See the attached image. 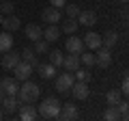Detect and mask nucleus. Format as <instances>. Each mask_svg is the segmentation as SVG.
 Masks as SVG:
<instances>
[{"label": "nucleus", "instance_id": "13", "mask_svg": "<svg viewBox=\"0 0 129 121\" xmlns=\"http://www.w3.org/2000/svg\"><path fill=\"white\" fill-rule=\"evenodd\" d=\"M17 110H19V119H22V121H35V119L39 117L37 108H35V106H30V104H24V106L19 104V108H17Z\"/></svg>", "mask_w": 129, "mask_h": 121}, {"label": "nucleus", "instance_id": "39", "mask_svg": "<svg viewBox=\"0 0 129 121\" xmlns=\"http://www.w3.org/2000/svg\"><path fill=\"white\" fill-rule=\"evenodd\" d=\"M127 37H129V33H127Z\"/></svg>", "mask_w": 129, "mask_h": 121}, {"label": "nucleus", "instance_id": "24", "mask_svg": "<svg viewBox=\"0 0 129 121\" xmlns=\"http://www.w3.org/2000/svg\"><path fill=\"white\" fill-rule=\"evenodd\" d=\"M80 28V22H78V17H69V19H64L62 22V33H67V35H75V30Z\"/></svg>", "mask_w": 129, "mask_h": 121}, {"label": "nucleus", "instance_id": "8", "mask_svg": "<svg viewBox=\"0 0 129 121\" xmlns=\"http://www.w3.org/2000/svg\"><path fill=\"white\" fill-rule=\"evenodd\" d=\"M64 48H67L69 54H82V52H84V41H82V37L71 35V37L64 41Z\"/></svg>", "mask_w": 129, "mask_h": 121}, {"label": "nucleus", "instance_id": "17", "mask_svg": "<svg viewBox=\"0 0 129 121\" xmlns=\"http://www.w3.org/2000/svg\"><path fill=\"white\" fill-rule=\"evenodd\" d=\"M37 69H39V76H41L43 80H52V78H56V67L52 65V63H39Z\"/></svg>", "mask_w": 129, "mask_h": 121}, {"label": "nucleus", "instance_id": "28", "mask_svg": "<svg viewBox=\"0 0 129 121\" xmlns=\"http://www.w3.org/2000/svg\"><path fill=\"white\" fill-rule=\"evenodd\" d=\"M116 108H118V112H120V119L129 121V99H120V102L116 104Z\"/></svg>", "mask_w": 129, "mask_h": 121}, {"label": "nucleus", "instance_id": "32", "mask_svg": "<svg viewBox=\"0 0 129 121\" xmlns=\"http://www.w3.org/2000/svg\"><path fill=\"white\" fill-rule=\"evenodd\" d=\"M13 11H15V5H13V2H7V0L0 2V13H2V15H11Z\"/></svg>", "mask_w": 129, "mask_h": 121}, {"label": "nucleus", "instance_id": "38", "mask_svg": "<svg viewBox=\"0 0 129 121\" xmlns=\"http://www.w3.org/2000/svg\"><path fill=\"white\" fill-rule=\"evenodd\" d=\"M118 2H125V5H127V2H129V0H118Z\"/></svg>", "mask_w": 129, "mask_h": 121}, {"label": "nucleus", "instance_id": "21", "mask_svg": "<svg viewBox=\"0 0 129 121\" xmlns=\"http://www.w3.org/2000/svg\"><path fill=\"white\" fill-rule=\"evenodd\" d=\"M11 48H13V37H11V33H9V30L0 33V54L9 52Z\"/></svg>", "mask_w": 129, "mask_h": 121}, {"label": "nucleus", "instance_id": "12", "mask_svg": "<svg viewBox=\"0 0 129 121\" xmlns=\"http://www.w3.org/2000/svg\"><path fill=\"white\" fill-rule=\"evenodd\" d=\"M0 87H2V91H5V95H17L19 80H15V78H2V80H0Z\"/></svg>", "mask_w": 129, "mask_h": 121}, {"label": "nucleus", "instance_id": "18", "mask_svg": "<svg viewBox=\"0 0 129 121\" xmlns=\"http://www.w3.org/2000/svg\"><path fill=\"white\" fill-rule=\"evenodd\" d=\"M78 22L82 24V26H95L97 24V13L95 11H80V15H78Z\"/></svg>", "mask_w": 129, "mask_h": 121}, {"label": "nucleus", "instance_id": "36", "mask_svg": "<svg viewBox=\"0 0 129 121\" xmlns=\"http://www.w3.org/2000/svg\"><path fill=\"white\" fill-rule=\"evenodd\" d=\"M2 97H5V91H2V87H0V99H2Z\"/></svg>", "mask_w": 129, "mask_h": 121}, {"label": "nucleus", "instance_id": "10", "mask_svg": "<svg viewBox=\"0 0 129 121\" xmlns=\"http://www.w3.org/2000/svg\"><path fill=\"white\" fill-rule=\"evenodd\" d=\"M19 61H22L19 52H13V50H9V52H5V54H2V61H0V65L5 67V69H13V67L19 63Z\"/></svg>", "mask_w": 129, "mask_h": 121}, {"label": "nucleus", "instance_id": "4", "mask_svg": "<svg viewBox=\"0 0 129 121\" xmlns=\"http://www.w3.org/2000/svg\"><path fill=\"white\" fill-rule=\"evenodd\" d=\"M32 69H35V67H32L30 63H26V61H19L17 65L13 67V71H15V80H19V82L28 80V78L32 76Z\"/></svg>", "mask_w": 129, "mask_h": 121}, {"label": "nucleus", "instance_id": "5", "mask_svg": "<svg viewBox=\"0 0 129 121\" xmlns=\"http://www.w3.org/2000/svg\"><path fill=\"white\" fill-rule=\"evenodd\" d=\"M97 54H95V65H99V67H110L112 65V54H110V48H99V50H95Z\"/></svg>", "mask_w": 129, "mask_h": 121}, {"label": "nucleus", "instance_id": "6", "mask_svg": "<svg viewBox=\"0 0 129 121\" xmlns=\"http://www.w3.org/2000/svg\"><path fill=\"white\" fill-rule=\"evenodd\" d=\"M0 108H2V112H5V115L15 112V110L19 108V99H17V95H5V97L0 99Z\"/></svg>", "mask_w": 129, "mask_h": 121}, {"label": "nucleus", "instance_id": "34", "mask_svg": "<svg viewBox=\"0 0 129 121\" xmlns=\"http://www.w3.org/2000/svg\"><path fill=\"white\" fill-rule=\"evenodd\" d=\"M120 93H123L125 97H129V74L123 78V89H120Z\"/></svg>", "mask_w": 129, "mask_h": 121}, {"label": "nucleus", "instance_id": "15", "mask_svg": "<svg viewBox=\"0 0 129 121\" xmlns=\"http://www.w3.org/2000/svg\"><path fill=\"white\" fill-rule=\"evenodd\" d=\"M80 65H82L80 54H67V56L62 58V67H64V71H75V69H80Z\"/></svg>", "mask_w": 129, "mask_h": 121}, {"label": "nucleus", "instance_id": "11", "mask_svg": "<svg viewBox=\"0 0 129 121\" xmlns=\"http://www.w3.org/2000/svg\"><path fill=\"white\" fill-rule=\"evenodd\" d=\"M41 19L45 24H58L60 19H62V13H60V9H56V7H47L41 13Z\"/></svg>", "mask_w": 129, "mask_h": 121}, {"label": "nucleus", "instance_id": "30", "mask_svg": "<svg viewBox=\"0 0 129 121\" xmlns=\"http://www.w3.org/2000/svg\"><path fill=\"white\" fill-rule=\"evenodd\" d=\"M32 50L37 52V54H47L50 52V43L45 41V39H39V41H35V48Z\"/></svg>", "mask_w": 129, "mask_h": 121}, {"label": "nucleus", "instance_id": "2", "mask_svg": "<svg viewBox=\"0 0 129 121\" xmlns=\"http://www.w3.org/2000/svg\"><path fill=\"white\" fill-rule=\"evenodd\" d=\"M60 108H62V104H60L56 97H45L41 104H39L37 112H39V117H43V119H58Z\"/></svg>", "mask_w": 129, "mask_h": 121}, {"label": "nucleus", "instance_id": "31", "mask_svg": "<svg viewBox=\"0 0 129 121\" xmlns=\"http://www.w3.org/2000/svg\"><path fill=\"white\" fill-rule=\"evenodd\" d=\"M75 80H82V82H90V69H75L73 71Z\"/></svg>", "mask_w": 129, "mask_h": 121}, {"label": "nucleus", "instance_id": "40", "mask_svg": "<svg viewBox=\"0 0 129 121\" xmlns=\"http://www.w3.org/2000/svg\"><path fill=\"white\" fill-rule=\"evenodd\" d=\"M0 2H2V0H0Z\"/></svg>", "mask_w": 129, "mask_h": 121}, {"label": "nucleus", "instance_id": "16", "mask_svg": "<svg viewBox=\"0 0 129 121\" xmlns=\"http://www.w3.org/2000/svg\"><path fill=\"white\" fill-rule=\"evenodd\" d=\"M60 33H62V30H60L56 24H47V28L43 30V39H45L47 43H56L60 39Z\"/></svg>", "mask_w": 129, "mask_h": 121}, {"label": "nucleus", "instance_id": "1", "mask_svg": "<svg viewBox=\"0 0 129 121\" xmlns=\"http://www.w3.org/2000/svg\"><path fill=\"white\" fill-rule=\"evenodd\" d=\"M39 95H41V89H39V84L30 82V78L24 80L22 87H19V91H17L19 104H32L35 99H39Z\"/></svg>", "mask_w": 129, "mask_h": 121}, {"label": "nucleus", "instance_id": "26", "mask_svg": "<svg viewBox=\"0 0 129 121\" xmlns=\"http://www.w3.org/2000/svg\"><path fill=\"white\" fill-rule=\"evenodd\" d=\"M120 99H123V93H120V91H108V93H106V102H108V106H116Z\"/></svg>", "mask_w": 129, "mask_h": 121}, {"label": "nucleus", "instance_id": "3", "mask_svg": "<svg viewBox=\"0 0 129 121\" xmlns=\"http://www.w3.org/2000/svg\"><path fill=\"white\" fill-rule=\"evenodd\" d=\"M73 82H75L73 74L71 71H62L60 76H56V91L58 93H69V89L73 87Z\"/></svg>", "mask_w": 129, "mask_h": 121}, {"label": "nucleus", "instance_id": "29", "mask_svg": "<svg viewBox=\"0 0 129 121\" xmlns=\"http://www.w3.org/2000/svg\"><path fill=\"white\" fill-rule=\"evenodd\" d=\"M80 61H82V65H86L88 69H90V67L95 65V54H92V50L82 52V54H80Z\"/></svg>", "mask_w": 129, "mask_h": 121}, {"label": "nucleus", "instance_id": "9", "mask_svg": "<svg viewBox=\"0 0 129 121\" xmlns=\"http://www.w3.org/2000/svg\"><path fill=\"white\" fill-rule=\"evenodd\" d=\"M84 48H88V50H99V48H101V35L99 33H92V30H88L86 35H84Z\"/></svg>", "mask_w": 129, "mask_h": 121}, {"label": "nucleus", "instance_id": "37", "mask_svg": "<svg viewBox=\"0 0 129 121\" xmlns=\"http://www.w3.org/2000/svg\"><path fill=\"white\" fill-rule=\"evenodd\" d=\"M2 19H5V15H2V13H0V24H2Z\"/></svg>", "mask_w": 129, "mask_h": 121}, {"label": "nucleus", "instance_id": "20", "mask_svg": "<svg viewBox=\"0 0 129 121\" xmlns=\"http://www.w3.org/2000/svg\"><path fill=\"white\" fill-rule=\"evenodd\" d=\"M2 26H5V30H9V33H15V30L22 26V22H19V17H15V15L11 13V15H5Z\"/></svg>", "mask_w": 129, "mask_h": 121}, {"label": "nucleus", "instance_id": "19", "mask_svg": "<svg viewBox=\"0 0 129 121\" xmlns=\"http://www.w3.org/2000/svg\"><path fill=\"white\" fill-rule=\"evenodd\" d=\"M26 37L30 41H39V39H43V28L39 24H28L26 26Z\"/></svg>", "mask_w": 129, "mask_h": 121}, {"label": "nucleus", "instance_id": "33", "mask_svg": "<svg viewBox=\"0 0 129 121\" xmlns=\"http://www.w3.org/2000/svg\"><path fill=\"white\" fill-rule=\"evenodd\" d=\"M64 13L69 15V17H78V15H80V7L75 5V2H71V5H64Z\"/></svg>", "mask_w": 129, "mask_h": 121}, {"label": "nucleus", "instance_id": "27", "mask_svg": "<svg viewBox=\"0 0 129 121\" xmlns=\"http://www.w3.org/2000/svg\"><path fill=\"white\" fill-rule=\"evenodd\" d=\"M103 119H106V121H118L120 119L118 108H116V106H108V110L103 112Z\"/></svg>", "mask_w": 129, "mask_h": 121}, {"label": "nucleus", "instance_id": "25", "mask_svg": "<svg viewBox=\"0 0 129 121\" xmlns=\"http://www.w3.org/2000/svg\"><path fill=\"white\" fill-rule=\"evenodd\" d=\"M47 56H50V63L54 67H62V58H64V54L60 50H50L47 52Z\"/></svg>", "mask_w": 129, "mask_h": 121}, {"label": "nucleus", "instance_id": "23", "mask_svg": "<svg viewBox=\"0 0 129 121\" xmlns=\"http://www.w3.org/2000/svg\"><path fill=\"white\" fill-rule=\"evenodd\" d=\"M19 56H22V61L30 63L32 67H37V65H39V61H37V52L32 50V48H24V50L19 52Z\"/></svg>", "mask_w": 129, "mask_h": 121}, {"label": "nucleus", "instance_id": "35", "mask_svg": "<svg viewBox=\"0 0 129 121\" xmlns=\"http://www.w3.org/2000/svg\"><path fill=\"white\" fill-rule=\"evenodd\" d=\"M50 5L56 7V9H62V7L67 5V0H50Z\"/></svg>", "mask_w": 129, "mask_h": 121}, {"label": "nucleus", "instance_id": "14", "mask_svg": "<svg viewBox=\"0 0 129 121\" xmlns=\"http://www.w3.org/2000/svg\"><path fill=\"white\" fill-rule=\"evenodd\" d=\"M58 119H64V121L78 119V108L73 106V102H67V104H62V108H60V115H58Z\"/></svg>", "mask_w": 129, "mask_h": 121}, {"label": "nucleus", "instance_id": "7", "mask_svg": "<svg viewBox=\"0 0 129 121\" xmlns=\"http://www.w3.org/2000/svg\"><path fill=\"white\" fill-rule=\"evenodd\" d=\"M71 93H73L75 99H86L88 95H90V89H88V82H82V80H75L73 87L69 89Z\"/></svg>", "mask_w": 129, "mask_h": 121}, {"label": "nucleus", "instance_id": "22", "mask_svg": "<svg viewBox=\"0 0 129 121\" xmlns=\"http://www.w3.org/2000/svg\"><path fill=\"white\" fill-rule=\"evenodd\" d=\"M118 41V33L116 30H108L106 35H101V46L103 48H114Z\"/></svg>", "mask_w": 129, "mask_h": 121}]
</instances>
